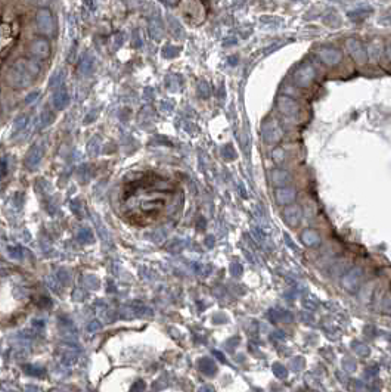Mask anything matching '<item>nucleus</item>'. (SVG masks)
<instances>
[{
	"label": "nucleus",
	"instance_id": "f257e3e1",
	"mask_svg": "<svg viewBox=\"0 0 391 392\" xmlns=\"http://www.w3.org/2000/svg\"><path fill=\"white\" fill-rule=\"evenodd\" d=\"M36 24L38 31L44 37H53L56 34V22L53 13L47 7L38 9L36 13Z\"/></svg>",
	"mask_w": 391,
	"mask_h": 392
},
{
	"label": "nucleus",
	"instance_id": "f03ea898",
	"mask_svg": "<svg viewBox=\"0 0 391 392\" xmlns=\"http://www.w3.org/2000/svg\"><path fill=\"white\" fill-rule=\"evenodd\" d=\"M30 53L37 59H47L50 55V43L47 38L41 37L30 43Z\"/></svg>",
	"mask_w": 391,
	"mask_h": 392
},
{
	"label": "nucleus",
	"instance_id": "7ed1b4c3",
	"mask_svg": "<svg viewBox=\"0 0 391 392\" xmlns=\"http://www.w3.org/2000/svg\"><path fill=\"white\" fill-rule=\"evenodd\" d=\"M346 46H347L349 53L353 56V59H355L356 62L365 64V61H366V52H365V49H363V44H362L357 38H349V40L346 41Z\"/></svg>",
	"mask_w": 391,
	"mask_h": 392
},
{
	"label": "nucleus",
	"instance_id": "20e7f679",
	"mask_svg": "<svg viewBox=\"0 0 391 392\" xmlns=\"http://www.w3.org/2000/svg\"><path fill=\"white\" fill-rule=\"evenodd\" d=\"M320 59L328 64V65H337L341 62L343 59V55L340 50L337 49H332V47H326V49H322L320 50Z\"/></svg>",
	"mask_w": 391,
	"mask_h": 392
},
{
	"label": "nucleus",
	"instance_id": "39448f33",
	"mask_svg": "<svg viewBox=\"0 0 391 392\" xmlns=\"http://www.w3.org/2000/svg\"><path fill=\"white\" fill-rule=\"evenodd\" d=\"M315 78V70L310 65H303L295 75V80L300 86H309Z\"/></svg>",
	"mask_w": 391,
	"mask_h": 392
},
{
	"label": "nucleus",
	"instance_id": "423d86ee",
	"mask_svg": "<svg viewBox=\"0 0 391 392\" xmlns=\"http://www.w3.org/2000/svg\"><path fill=\"white\" fill-rule=\"evenodd\" d=\"M383 53V41L380 38H372L368 46V58L372 62H378Z\"/></svg>",
	"mask_w": 391,
	"mask_h": 392
},
{
	"label": "nucleus",
	"instance_id": "0eeeda50",
	"mask_svg": "<svg viewBox=\"0 0 391 392\" xmlns=\"http://www.w3.org/2000/svg\"><path fill=\"white\" fill-rule=\"evenodd\" d=\"M380 24H384V27H390L391 25V13L390 15H387V16H384V18H381V19H380Z\"/></svg>",
	"mask_w": 391,
	"mask_h": 392
}]
</instances>
